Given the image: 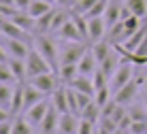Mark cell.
<instances>
[{
    "mask_svg": "<svg viewBox=\"0 0 147 134\" xmlns=\"http://www.w3.org/2000/svg\"><path fill=\"white\" fill-rule=\"evenodd\" d=\"M34 49L49 62V66L53 68V73H58L60 70V49H58V45H55L49 36L40 34V36L34 38Z\"/></svg>",
    "mask_w": 147,
    "mask_h": 134,
    "instance_id": "1",
    "label": "cell"
},
{
    "mask_svg": "<svg viewBox=\"0 0 147 134\" xmlns=\"http://www.w3.org/2000/svg\"><path fill=\"white\" fill-rule=\"evenodd\" d=\"M132 79H134V64L130 60L121 58V64L117 66V70L113 73V77H111V81H109L111 92H117L119 87H124L126 83H130Z\"/></svg>",
    "mask_w": 147,
    "mask_h": 134,
    "instance_id": "2",
    "label": "cell"
},
{
    "mask_svg": "<svg viewBox=\"0 0 147 134\" xmlns=\"http://www.w3.org/2000/svg\"><path fill=\"white\" fill-rule=\"evenodd\" d=\"M88 49L90 47L83 45V40H79V43L66 40V45H62V49H60V64H79Z\"/></svg>",
    "mask_w": 147,
    "mask_h": 134,
    "instance_id": "3",
    "label": "cell"
},
{
    "mask_svg": "<svg viewBox=\"0 0 147 134\" xmlns=\"http://www.w3.org/2000/svg\"><path fill=\"white\" fill-rule=\"evenodd\" d=\"M26 73H28V79H32V77L43 75V73H53V68L36 49H30V53L26 58Z\"/></svg>",
    "mask_w": 147,
    "mask_h": 134,
    "instance_id": "4",
    "label": "cell"
},
{
    "mask_svg": "<svg viewBox=\"0 0 147 134\" xmlns=\"http://www.w3.org/2000/svg\"><path fill=\"white\" fill-rule=\"evenodd\" d=\"M28 83L34 85L36 90H40L43 94H53L62 81H60L58 73H43V75H36V77H32V79H28Z\"/></svg>",
    "mask_w": 147,
    "mask_h": 134,
    "instance_id": "5",
    "label": "cell"
},
{
    "mask_svg": "<svg viewBox=\"0 0 147 134\" xmlns=\"http://www.w3.org/2000/svg\"><path fill=\"white\" fill-rule=\"evenodd\" d=\"M0 32H2L7 38H19V40H26V43L32 38L28 30L19 28V26L15 24L13 19H9V17H0Z\"/></svg>",
    "mask_w": 147,
    "mask_h": 134,
    "instance_id": "6",
    "label": "cell"
},
{
    "mask_svg": "<svg viewBox=\"0 0 147 134\" xmlns=\"http://www.w3.org/2000/svg\"><path fill=\"white\" fill-rule=\"evenodd\" d=\"M139 92H141V87H139V83L132 79L130 83H126L124 87H119L117 92H113V100L117 102V104H124V106H126V104H130V102L136 98Z\"/></svg>",
    "mask_w": 147,
    "mask_h": 134,
    "instance_id": "7",
    "label": "cell"
},
{
    "mask_svg": "<svg viewBox=\"0 0 147 134\" xmlns=\"http://www.w3.org/2000/svg\"><path fill=\"white\" fill-rule=\"evenodd\" d=\"M107 22H105V17H92L88 19V40L90 43H98V40L105 38V34H107Z\"/></svg>",
    "mask_w": 147,
    "mask_h": 134,
    "instance_id": "8",
    "label": "cell"
},
{
    "mask_svg": "<svg viewBox=\"0 0 147 134\" xmlns=\"http://www.w3.org/2000/svg\"><path fill=\"white\" fill-rule=\"evenodd\" d=\"M49 106H51V102H47V100H43V102H38V104H34L32 109H28V111H24V117L32 123L34 128L40 126L45 119V115H47V111H49Z\"/></svg>",
    "mask_w": 147,
    "mask_h": 134,
    "instance_id": "9",
    "label": "cell"
},
{
    "mask_svg": "<svg viewBox=\"0 0 147 134\" xmlns=\"http://www.w3.org/2000/svg\"><path fill=\"white\" fill-rule=\"evenodd\" d=\"M79 115H75V113H62L60 115V123H58V132L60 134H77L79 130Z\"/></svg>",
    "mask_w": 147,
    "mask_h": 134,
    "instance_id": "10",
    "label": "cell"
},
{
    "mask_svg": "<svg viewBox=\"0 0 147 134\" xmlns=\"http://www.w3.org/2000/svg\"><path fill=\"white\" fill-rule=\"evenodd\" d=\"M121 13H124V2L121 0H109L107 11H105V22H107V28H111L113 24L121 22Z\"/></svg>",
    "mask_w": 147,
    "mask_h": 134,
    "instance_id": "11",
    "label": "cell"
},
{
    "mask_svg": "<svg viewBox=\"0 0 147 134\" xmlns=\"http://www.w3.org/2000/svg\"><path fill=\"white\" fill-rule=\"evenodd\" d=\"M98 60H96V55H94V51L92 47H90L88 51H85V55L81 58L79 62V75H85V77H94V73L98 70Z\"/></svg>",
    "mask_w": 147,
    "mask_h": 134,
    "instance_id": "12",
    "label": "cell"
},
{
    "mask_svg": "<svg viewBox=\"0 0 147 134\" xmlns=\"http://www.w3.org/2000/svg\"><path fill=\"white\" fill-rule=\"evenodd\" d=\"M45 96H47V94H43V92L36 90L34 85L26 83V85H24V111H28V109H32L34 104L43 102V100H45Z\"/></svg>",
    "mask_w": 147,
    "mask_h": 134,
    "instance_id": "13",
    "label": "cell"
},
{
    "mask_svg": "<svg viewBox=\"0 0 147 134\" xmlns=\"http://www.w3.org/2000/svg\"><path fill=\"white\" fill-rule=\"evenodd\" d=\"M9 51V55L11 58H19V60H26L28 53H30V47L26 40H19V38H7V47H4Z\"/></svg>",
    "mask_w": 147,
    "mask_h": 134,
    "instance_id": "14",
    "label": "cell"
},
{
    "mask_svg": "<svg viewBox=\"0 0 147 134\" xmlns=\"http://www.w3.org/2000/svg\"><path fill=\"white\" fill-rule=\"evenodd\" d=\"M58 36L62 38V40H73V43L85 40V38H83V34L79 32V28H77V24H75V19H73V17H70L68 22L58 30Z\"/></svg>",
    "mask_w": 147,
    "mask_h": 134,
    "instance_id": "15",
    "label": "cell"
},
{
    "mask_svg": "<svg viewBox=\"0 0 147 134\" xmlns=\"http://www.w3.org/2000/svg\"><path fill=\"white\" fill-rule=\"evenodd\" d=\"M58 123H60V111L51 104L49 111H47V115H45V119H43V123H40L38 128H40L43 134H53V132H58Z\"/></svg>",
    "mask_w": 147,
    "mask_h": 134,
    "instance_id": "16",
    "label": "cell"
},
{
    "mask_svg": "<svg viewBox=\"0 0 147 134\" xmlns=\"http://www.w3.org/2000/svg\"><path fill=\"white\" fill-rule=\"evenodd\" d=\"M119 64H121V58L117 55V49L113 47V51H111V53L107 55V58H105L102 62H100V66H98V68L102 70V73L109 77V81H111V77H113V73L117 70V66H119Z\"/></svg>",
    "mask_w": 147,
    "mask_h": 134,
    "instance_id": "17",
    "label": "cell"
},
{
    "mask_svg": "<svg viewBox=\"0 0 147 134\" xmlns=\"http://www.w3.org/2000/svg\"><path fill=\"white\" fill-rule=\"evenodd\" d=\"M51 104L60 111V115L70 111V109H68V87H62V85H60L58 90L53 92V94H51Z\"/></svg>",
    "mask_w": 147,
    "mask_h": 134,
    "instance_id": "18",
    "label": "cell"
},
{
    "mask_svg": "<svg viewBox=\"0 0 147 134\" xmlns=\"http://www.w3.org/2000/svg\"><path fill=\"white\" fill-rule=\"evenodd\" d=\"M107 40L111 45H121V43H126V38H128V34H126V28H124V22H117V24H113L111 28L107 30Z\"/></svg>",
    "mask_w": 147,
    "mask_h": 134,
    "instance_id": "19",
    "label": "cell"
},
{
    "mask_svg": "<svg viewBox=\"0 0 147 134\" xmlns=\"http://www.w3.org/2000/svg\"><path fill=\"white\" fill-rule=\"evenodd\" d=\"M145 36H147V17H145V22L141 24V28L136 30L132 36H130V38H126V43H121V47H124V49H128V51H134L141 43H143V38H145Z\"/></svg>",
    "mask_w": 147,
    "mask_h": 134,
    "instance_id": "20",
    "label": "cell"
},
{
    "mask_svg": "<svg viewBox=\"0 0 147 134\" xmlns=\"http://www.w3.org/2000/svg\"><path fill=\"white\" fill-rule=\"evenodd\" d=\"M70 87H75V90H79V92H85V94H90V96H94L96 94V87H94V81H92V77H85V75H77L73 81L68 83Z\"/></svg>",
    "mask_w": 147,
    "mask_h": 134,
    "instance_id": "21",
    "label": "cell"
},
{
    "mask_svg": "<svg viewBox=\"0 0 147 134\" xmlns=\"http://www.w3.org/2000/svg\"><path fill=\"white\" fill-rule=\"evenodd\" d=\"M9 66H11L15 79H17V83H24V79H28V73H26V60H19V58H9L7 62Z\"/></svg>",
    "mask_w": 147,
    "mask_h": 134,
    "instance_id": "22",
    "label": "cell"
},
{
    "mask_svg": "<svg viewBox=\"0 0 147 134\" xmlns=\"http://www.w3.org/2000/svg\"><path fill=\"white\" fill-rule=\"evenodd\" d=\"M124 7L128 9L130 15H136V17H147V0H126Z\"/></svg>",
    "mask_w": 147,
    "mask_h": 134,
    "instance_id": "23",
    "label": "cell"
},
{
    "mask_svg": "<svg viewBox=\"0 0 147 134\" xmlns=\"http://www.w3.org/2000/svg\"><path fill=\"white\" fill-rule=\"evenodd\" d=\"M90 47H92L94 55H96V60H98V64H100V62H102L105 58H107V55L111 53V51H113V45H111V43H109L107 38L98 40V43H92V45H90Z\"/></svg>",
    "mask_w": 147,
    "mask_h": 134,
    "instance_id": "24",
    "label": "cell"
},
{
    "mask_svg": "<svg viewBox=\"0 0 147 134\" xmlns=\"http://www.w3.org/2000/svg\"><path fill=\"white\" fill-rule=\"evenodd\" d=\"M58 75H60V81H62V83H70V81L79 75V64H60Z\"/></svg>",
    "mask_w": 147,
    "mask_h": 134,
    "instance_id": "25",
    "label": "cell"
},
{
    "mask_svg": "<svg viewBox=\"0 0 147 134\" xmlns=\"http://www.w3.org/2000/svg\"><path fill=\"white\" fill-rule=\"evenodd\" d=\"M51 9H53V4L45 2V0H32V2H30V7H28V13L32 15L34 19H38L40 15H45L47 11H51Z\"/></svg>",
    "mask_w": 147,
    "mask_h": 134,
    "instance_id": "26",
    "label": "cell"
},
{
    "mask_svg": "<svg viewBox=\"0 0 147 134\" xmlns=\"http://www.w3.org/2000/svg\"><path fill=\"white\" fill-rule=\"evenodd\" d=\"M13 94H15V87L11 83H0V106H4V109L11 111Z\"/></svg>",
    "mask_w": 147,
    "mask_h": 134,
    "instance_id": "27",
    "label": "cell"
},
{
    "mask_svg": "<svg viewBox=\"0 0 147 134\" xmlns=\"http://www.w3.org/2000/svg\"><path fill=\"white\" fill-rule=\"evenodd\" d=\"M11 113H13V115L24 113V83L15 85V94H13V102H11Z\"/></svg>",
    "mask_w": 147,
    "mask_h": 134,
    "instance_id": "28",
    "label": "cell"
},
{
    "mask_svg": "<svg viewBox=\"0 0 147 134\" xmlns=\"http://www.w3.org/2000/svg\"><path fill=\"white\" fill-rule=\"evenodd\" d=\"M81 117H83V119H90V121H98L100 117H102V106H98L96 100H92L83 111H81Z\"/></svg>",
    "mask_w": 147,
    "mask_h": 134,
    "instance_id": "29",
    "label": "cell"
},
{
    "mask_svg": "<svg viewBox=\"0 0 147 134\" xmlns=\"http://www.w3.org/2000/svg\"><path fill=\"white\" fill-rule=\"evenodd\" d=\"M32 123H30L24 115H17L13 119V134H32Z\"/></svg>",
    "mask_w": 147,
    "mask_h": 134,
    "instance_id": "30",
    "label": "cell"
},
{
    "mask_svg": "<svg viewBox=\"0 0 147 134\" xmlns=\"http://www.w3.org/2000/svg\"><path fill=\"white\" fill-rule=\"evenodd\" d=\"M53 15H55V7L51 9V11H47L45 15H40V17L36 19V28H34V30H38L40 34L49 32V28H51V22H53Z\"/></svg>",
    "mask_w": 147,
    "mask_h": 134,
    "instance_id": "31",
    "label": "cell"
},
{
    "mask_svg": "<svg viewBox=\"0 0 147 134\" xmlns=\"http://www.w3.org/2000/svg\"><path fill=\"white\" fill-rule=\"evenodd\" d=\"M121 22H124V28H126V34H128V38L132 36V34L136 32V30L141 28V17H136V15H128V17L126 19H121Z\"/></svg>",
    "mask_w": 147,
    "mask_h": 134,
    "instance_id": "32",
    "label": "cell"
},
{
    "mask_svg": "<svg viewBox=\"0 0 147 134\" xmlns=\"http://www.w3.org/2000/svg\"><path fill=\"white\" fill-rule=\"evenodd\" d=\"M94 100H96V104H98V106L109 104V102H111V85H105V87H100V90H96Z\"/></svg>",
    "mask_w": 147,
    "mask_h": 134,
    "instance_id": "33",
    "label": "cell"
},
{
    "mask_svg": "<svg viewBox=\"0 0 147 134\" xmlns=\"http://www.w3.org/2000/svg\"><path fill=\"white\" fill-rule=\"evenodd\" d=\"M15 75H13V70H11V66L7 64V62H0V83H15Z\"/></svg>",
    "mask_w": 147,
    "mask_h": 134,
    "instance_id": "34",
    "label": "cell"
},
{
    "mask_svg": "<svg viewBox=\"0 0 147 134\" xmlns=\"http://www.w3.org/2000/svg\"><path fill=\"white\" fill-rule=\"evenodd\" d=\"M96 2H98V0H77V4H75L73 11L75 13H81V15H88L90 9H92Z\"/></svg>",
    "mask_w": 147,
    "mask_h": 134,
    "instance_id": "35",
    "label": "cell"
},
{
    "mask_svg": "<svg viewBox=\"0 0 147 134\" xmlns=\"http://www.w3.org/2000/svg\"><path fill=\"white\" fill-rule=\"evenodd\" d=\"M128 115L132 117V121H141V119H147V111L143 109L141 104H132L128 109Z\"/></svg>",
    "mask_w": 147,
    "mask_h": 134,
    "instance_id": "36",
    "label": "cell"
},
{
    "mask_svg": "<svg viewBox=\"0 0 147 134\" xmlns=\"http://www.w3.org/2000/svg\"><path fill=\"white\" fill-rule=\"evenodd\" d=\"M94 128H96V121H90V119H79V130L77 134H94Z\"/></svg>",
    "mask_w": 147,
    "mask_h": 134,
    "instance_id": "37",
    "label": "cell"
},
{
    "mask_svg": "<svg viewBox=\"0 0 147 134\" xmlns=\"http://www.w3.org/2000/svg\"><path fill=\"white\" fill-rule=\"evenodd\" d=\"M92 81H94V87L96 90H100V87H105V85H109V77L102 73V70H96L94 73V77H92Z\"/></svg>",
    "mask_w": 147,
    "mask_h": 134,
    "instance_id": "38",
    "label": "cell"
},
{
    "mask_svg": "<svg viewBox=\"0 0 147 134\" xmlns=\"http://www.w3.org/2000/svg\"><path fill=\"white\" fill-rule=\"evenodd\" d=\"M0 134H13V121L11 119L0 123Z\"/></svg>",
    "mask_w": 147,
    "mask_h": 134,
    "instance_id": "39",
    "label": "cell"
},
{
    "mask_svg": "<svg viewBox=\"0 0 147 134\" xmlns=\"http://www.w3.org/2000/svg\"><path fill=\"white\" fill-rule=\"evenodd\" d=\"M58 7H62V9H70V11H73L75 9V4H77V0H58Z\"/></svg>",
    "mask_w": 147,
    "mask_h": 134,
    "instance_id": "40",
    "label": "cell"
},
{
    "mask_svg": "<svg viewBox=\"0 0 147 134\" xmlns=\"http://www.w3.org/2000/svg\"><path fill=\"white\" fill-rule=\"evenodd\" d=\"M13 2H15V7H17L19 11H28V7H30L32 0H13Z\"/></svg>",
    "mask_w": 147,
    "mask_h": 134,
    "instance_id": "41",
    "label": "cell"
},
{
    "mask_svg": "<svg viewBox=\"0 0 147 134\" xmlns=\"http://www.w3.org/2000/svg\"><path fill=\"white\" fill-rule=\"evenodd\" d=\"M11 117H13V113H11V111L4 109V106H0V123L7 121V119H11Z\"/></svg>",
    "mask_w": 147,
    "mask_h": 134,
    "instance_id": "42",
    "label": "cell"
},
{
    "mask_svg": "<svg viewBox=\"0 0 147 134\" xmlns=\"http://www.w3.org/2000/svg\"><path fill=\"white\" fill-rule=\"evenodd\" d=\"M9 58H11V55H9V51L4 49V47H0V62H9Z\"/></svg>",
    "mask_w": 147,
    "mask_h": 134,
    "instance_id": "43",
    "label": "cell"
},
{
    "mask_svg": "<svg viewBox=\"0 0 147 134\" xmlns=\"http://www.w3.org/2000/svg\"><path fill=\"white\" fill-rule=\"evenodd\" d=\"M141 94H143V96H145V100H147V77H145L143 85H141Z\"/></svg>",
    "mask_w": 147,
    "mask_h": 134,
    "instance_id": "44",
    "label": "cell"
},
{
    "mask_svg": "<svg viewBox=\"0 0 147 134\" xmlns=\"http://www.w3.org/2000/svg\"><path fill=\"white\" fill-rule=\"evenodd\" d=\"M45 2H49V4H53V7H55V2H58V0H45Z\"/></svg>",
    "mask_w": 147,
    "mask_h": 134,
    "instance_id": "45",
    "label": "cell"
}]
</instances>
